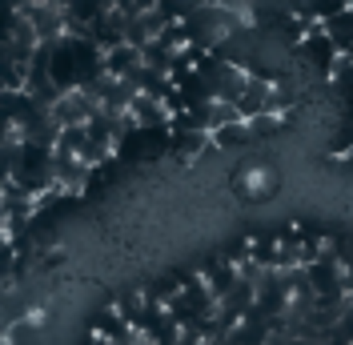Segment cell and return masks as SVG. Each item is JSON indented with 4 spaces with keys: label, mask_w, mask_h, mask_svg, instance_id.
<instances>
[{
    "label": "cell",
    "mask_w": 353,
    "mask_h": 345,
    "mask_svg": "<svg viewBox=\"0 0 353 345\" xmlns=\"http://www.w3.org/2000/svg\"><path fill=\"white\" fill-rule=\"evenodd\" d=\"M237 193L249 197V201H265V197L277 193V185H281V177H277V169L273 165H245V169H237Z\"/></svg>",
    "instance_id": "cell-1"
},
{
    "label": "cell",
    "mask_w": 353,
    "mask_h": 345,
    "mask_svg": "<svg viewBox=\"0 0 353 345\" xmlns=\"http://www.w3.org/2000/svg\"><path fill=\"white\" fill-rule=\"evenodd\" d=\"M197 277H201V285L213 293V297H225L233 285H237V269H233V257H217V261H209V265H201L197 269Z\"/></svg>",
    "instance_id": "cell-2"
},
{
    "label": "cell",
    "mask_w": 353,
    "mask_h": 345,
    "mask_svg": "<svg viewBox=\"0 0 353 345\" xmlns=\"http://www.w3.org/2000/svg\"><path fill=\"white\" fill-rule=\"evenodd\" d=\"M253 137H249V125L245 121H229V125H221V129L209 132V149H241Z\"/></svg>",
    "instance_id": "cell-3"
},
{
    "label": "cell",
    "mask_w": 353,
    "mask_h": 345,
    "mask_svg": "<svg viewBox=\"0 0 353 345\" xmlns=\"http://www.w3.org/2000/svg\"><path fill=\"white\" fill-rule=\"evenodd\" d=\"M297 52L305 57L309 65H317L321 72H325V65H330L333 57H337V52H333V44L325 41V32H317V37H309V41H301V48H297Z\"/></svg>",
    "instance_id": "cell-4"
},
{
    "label": "cell",
    "mask_w": 353,
    "mask_h": 345,
    "mask_svg": "<svg viewBox=\"0 0 353 345\" xmlns=\"http://www.w3.org/2000/svg\"><path fill=\"white\" fill-rule=\"evenodd\" d=\"M169 145L185 157H197V152L209 149V132H197V129H185V132H169Z\"/></svg>",
    "instance_id": "cell-5"
}]
</instances>
